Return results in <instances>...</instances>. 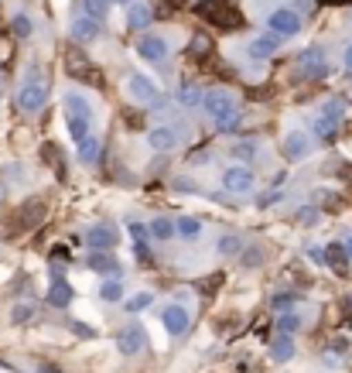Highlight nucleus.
I'll return each instance as SVG.
<instances>
[{
  "mask_svg": "<svg viewBox=\"0 0 352 373\" xmlns=\"http://www.w3.org/2000/svg\"><path fill=\"white\" fill-rule=\"evenodd\" d=\"M45 99H48V86H45V79H41V65H38V62H31V65H28V72H24L21 90H17V96H14V103H17V110H21V113L34 117V113H41Z\"/></svg>",
  "mask_w": 352,
  "mask_h": 373,
  "instance_id": "1",
  "label": "nucleus"
},
{
  "mask_svg": "<svg viewBox=\"0 0 352 373\" xmlns=\"http://www.w3.org/2000/svg\"><path fill=\"white\" fill-rule=\"evenodd\" d=\"M198 103H202V110H205V117H209L212 123H219L222 117H229V113L240 110L236 93H229V90H209V93H202Z\"/></svg>",
  "mask_w": 352,
  "mask_h": 373,
  "instance_id": "2",
  "label": "nucleus"
},
{
  "mask_svg": "<svg viewBox=\"0 0 352 373\" xmlns=\"http://www.w3.org/2000/svg\"><path fill=\"white\" fill-rule=\"evenodd\" d=\"M267 28L277 38H294V34H301V14L294 7H277L267 14Z\"/></svg>",
  "mask_w": 352,
  "mask_h": 373,
  "instance_id": "3",
  "label": "nucleus"
},
{
  "mask_svg": "<svg viewBox=\"0 0 352 373\" xmlns=\"http://www.w3.org/2000/svg\"><path fill=\"white\" fill-rule=\"evenodd\" d=\"M137 55H141L144 62H151V65H161V62H168V55H172V41H168L165 34L144 31L141 41H137Z\"/></svg>",
  "mask_w": 352,
  "mask_h": 373,
  "instance_id": "4",
  "label": "nucleus"
},
{
  "mask_svg": "<svg viewBox=\"0 0 352 373\" xmlns=\"http://www.w3.org/2000/svg\"><path fill=\"white\" fill-rule=\"evenodd\" d=\"M253 185H257V175H253L250 165H229V168L222 172V188H226V192L243 195V192H253Z\"/></svg>",
  "mask_w": 352,
  "mask_h": 373,
  "instance_id": "5",
  "label": "nucleus"
},
{
  "mask_svg": "<svg viewBox=\"0 0 352 373\" xmlns=\"http://www.w3.org/2000/svg\"><path fill=\"white\" fill-rule=\"evenodd\" d=\"M185 141V134H181V127H172V123H161V127H151L147 130V148L151 151H175L178 144Z\"/></svg>",
  "mask_w": 352,
  "mask_h": 373,
  "instance_id": "6",
  "label": "nucleus"
},
{
  "mask_svg": "<svg viewBox=\"0 0 352 373\" xmlns=\"http://www.w3.org/2000/svg\"><path fill=\"white\" fill-rule=\"evenodd\" d=\"M86 243L92 247V250H113L116 243H120V233H116V226L113 223H92L86 230Z\"/></svg>",
  "mask_w": 352,
  "mask_h": 373,
  "instance_id": "7",
  "label": "nucleus"
},
{
  "mask_svg": "<svg viewBox=\"0 0 352 373\" xmlns=\"http://www.w3.org/2000/svg\"><path fill=\"white\" fill-rule=\"evenodd\" d=\"M127 93H130V99H137V103L147 106V103L161 93V90H158V83L147 79L144 72H130V76H127Z\"/></svg>",
  "mask_w": 352,
  "mask_h": 373,
  "instance_id": "8",
  "label": "nucleus"
},
{
  "mask_svg": "<svg viewBox=\"0 0 352 373\" xmlns=\"http://www.w3.org/2000/svg\"><path fill=\"white\" fill-rule=\"evenodd\" d=\"M144 346H147V332H144L141 325H127V329L116 336V350H120L123 356H137V353H144Z\"/></svg>",
  "mask_w": 352,
  "mask_h": 373,
  "instance_id": "9",
  "label": "nucleus"
},
{
  "mask_svg": "<svg viewBox=\"0 0 352 373\" xmlns=\"http://www.w3.org/2000/svg\"><path fill=\"white\" fill-rule=\"evenodd\" d=\"M280 52V38L277 34H257V38H250V45H247V55L253 59V62H267V59H273Z\"/></svg>",
  "mask_w": 352,
  "mask_h": 373,
  "instance_id": "10",
  "label": "nucleus"
},
{
  "mask_svg": "<svg viewBox=\"0 0 352 373\" xmlns=\"http://www.w3.org/2000/svg\"><path fill=\"white\" fill-rule=\"evenodd\" d=\"M161 325H165L168 336H185L188 325H191V315H188V308H181V305H168V308L161 312Z\"/></svg>",
  "mask_w": 352,
  "mask_h": 373,
  "instance_id": "11",
  "label": "nucleus"
},
{
  "mask_svg": "<svg viewBox=\"0 0 352 373\" xmlns=\"http://www.w3.org/2000/svg\"><path fill=\"white\" fill-rule=\"evenodd\" d=\"M86 268L92 271V274H103V278H120V261L110 254V250H92L86 261Z\"/></svg>",
  "mask_w": 352,
  "mask_h": 373,
  "instance_id": "12",
  "label": "nucleus"
},
{
  "mask_svg": "<svg viewBox=\"0 0 352 373\" xmlns=\"http://www.w3.org/2000/svg\"><path fill=\"white\" fill-rule=\"evenodd\" d=\"M99 31H103V24H99V21H92V17H86V14L72 17V24H69V34H72V41H79V45L96 41V38H99Z\"/></svg>",
  "mask_w": 352,
  "mask_h": 373,
  "instance_id": "13",
  "label": "nucleus"
},
{
  "mask_svg": "<svg viewBox=\"0 0 352 373\" xmlns=\"http://www.w3.org/2000/svg\"><path fill=\"white\" fill-rule=\"evenodd\" d=\"M123 10H127V14H123V24H127L130 31H147V28H151V21H154L151 7H147V3H141V0L127 3Z\"/></svg>",
  "mask_w": 352,
  "mask_h": 373,
  "instance_id": "14",
  "label": "nucleus"
},
{
  "mask_svg": "<svg viewBox=\"0 0 352 373\" xmlns=\"http://www.w3.org/2000/svg\"><path fill=\"white\" fill-rule=\"evenodd\" d=\"M301 72H304L308 79H322V76L329 72V62H325V48H308V52L301 55Z\"/></svg>",
  "mask_w": 352,
  "mask_h": 373,
  "instance_id": "15",
  "label": "nucleus"
},
{
  "mask_svg": "<svg viewBox=\"0 0 352 373\" xmlns=\"http://www.w3.org/2000/svg\"><path fill=\"white\" fill-rule=\"evenodd\" d=\"M284 154H287L291 161L308 158V154H311V137H308V134H301V130H291V134L284 137Z\"/></svg>",
  "mask_w": 352,
  "mask_h": 373,
  "instance_id": "16",
  "label": "nucleus"
},
{
  "mask_svg": "<svg viewBox=\"0 0 352 373\" xmlns=\"http://www.w3.org/2000/svg\"><path fill=\"white\" fill-rule=\"evenodd\" d=\"M62 103H65V113H69V117H86V120H92V103H89L86 93L69 90V93L62 96Z\"/></svg>",
  "mask_w": 352,
  "mask_h": 373,
  "instance_id": "17",
  "label": "nucleus"
},
{
  "mask_svg": "<svg viewBox=\"0 0 352 373\" xmlns=\"http://www.w3.org/2000/svg\"><path fill=\"white\" fill-rule=\"evenodd\" d=\"M45 298H48V305H52V308H65V305L76 298V291H72V284H65L62 278H55Z\"/></svg>",
  "mask_w": 352,
  "mask_h": 373,
  "instance_id": "18",
  "label": "nucleus"
},
{
  "mask_svg": "<svg viewBox=\"0 0 352 373\" xmlns=\"http://www.w3.org/2000/svg\"><path fill=\"white\" fill-rule=\"evenodd\" d=\"M76 154H79L83 165H96L99 154H103V141H99V134H89L83 144H76Z\"/></svg>",
  "mask_w": 352,
  "mask_h": 373,
  "instance_id": "19",
  "label": "nucleus"
},
{
  "mask_svg": "<svg viewBox=\"0 0 352 373\" xmlns=\"http://www.w3.org/2000/svg\"><path fill=\"white\" fill-rule=\"evenodd\" d=\"M147 236H151V240H158V243H168V240L175 236V223H172L168 216H154V219H151V226H147Z\"/></svg>",
  "mask_w": 352,
  "mask_h": 373,
  "instance_id": "20",
  "label": "nucleus"
},
{
  "mask_svg": "<svg viewBox=\"0 0 352 373\" xmlns=\"http://www.w3.org/2000/svg\"><path fill=\"white\" fill-rule=\"evenodd\" d=\"M346 99H329L325 106H322V113H318V120H325V123H332V127H339L342 123V117H346Z\"/></svg>",
  "mask_w": 352,
  "mask_h": 373,
  "instance_id": "21",
  "label": "nucleus"
},
{
  "mask_svg": "<svg viewBox=\"0 0 352 373\" xmlns=\"http://www.w3.org/2000/svg\"><path fill=\"white\" fill-rule=\"evenodd\" d=\"M346 264H349V254H346V247L342 243H329L325 247V268H332V271H346Z\"/></svg>",
  "mask_w": 352,
  "mask_h": 373,
  "instance_id": "22",
  "label": "nucleus"
},
{
  "mask_svg": "<svg viewBox=\"0 0 352 373\" xmlns=\"http://www.w3.org/2000/svg\"><path fill=\"white\" fill-rule=\"evenodd\" d=\"M294 339L291 336H277L273 339V346H270V356H273V363H287V360H294Z\"/></svg>",
  "mask_w": 352,
  "mask_h": 373,
  "instance_id": "23",
  "label": "nucleus"
},
{
  "mask_svg": "<svg viewBox=\"0 0 352 373\" xmlns=\"http://www.w3.org/2000/svg\"><path fill=\"white\" fill-rule=\"evenodd\" d=\"M175 236H181V240H198L202 236V223L195 216H181L175 223Z\"/></svg>",
  "mask_w": 352,
  "mask_h": 373,
  "instance_id": "24",
  "label": "nucleus"
},
{
  "mask_svg": "<svg viewBox=\"0 0 352 373\" xmlns=\"http://www.w3.org/2000/svg\"><path fill=\"white\" fill-rule=\"evenodd\" d=\"M233 158L243 161V165H250V161L260 158V144H257V141H236V144H233Z\"/></svg>",
  "mask_w": 352,
  "mask_h": 373,
  "instance_id": "25",
  "label": "nucleus"
},
{
  "mask_svg": "<svg viewBox=\"0 0 352 373\" xmlns=\"http://www.w3.org/2000/svg\"><path fill=\"white\" fill-rule=\"evenodd\" d=\"M99 298L106 301V305H116L120 298H123V284H120V278H106L103 284H99Z\"/></svg>",
  "mask_w": 352,
  "mask_h": 373,
  "instance_id": "26",
  "label": "nucleus"
},
{
  "mask_svg": "<svg viewBox=\"0 0 352 373\" xmlns=\"http://www.w3.org/2000/svg\"><path fill=\"white\" fill-rule=\"evenodd\" d=\"M69 134H72V144H83L89 134H92V120H86V117H69Z\"/></svg>",
  "mask_w": 352,
  "mask_h": 373,
  "instance_id": "27",
  "label": "nucleus"
},
{
  "mask_svg": "<svg viewBox=\"0 0 352 373\" xmlns=\"http://www.w3.org/2000/svg\"><path fill=\"white\" fill-rule=\"evenodd\" d=\"M10 31H14V38H31V31H34V24H31V17L24 14V10H17L14 17H10Z\"/></svg>",
  "mask_w": 352,
  "mask_h": 373,
  "instance_id": "28",
  "label": "nucleus"
},
{
  "mask_svg": "<svg viewBox=\"0 0 352 373\" xmlns=\"http://www.w3.org/2000/svg\"><path fill=\"white\" fill-rule=\"evenodd\" d=\"M298 329H301V315H298V312H280L277 332H280V336H294Z\"/></svg>",
  "mask_w": 352,
  "mask_h": 373,
  "instance_id": "29",
  "label": "nucleus"
},
{
  "mask_svg": "<svg viewBox=\"0 0 352 373\" xmlns=\"http://www.w3.org/2000/svg\"><path fill=\"white\" fill-rule=\"evenodd\" d=\"M222 257H240L243 254V240L240 236H233V233H226L222 240H219V247H216Z\"/></svg>",
  "mask_w": 352,
  "mask_h": 373,
  "instance_id": "30",
  "label": "nucleus"
},
{
  "mask_svg": "<svg viewBox=\"0 0 352 373\" xmlns=\"http://www.w3.org/2000/svg\"><path fill=\"white\" fill-rule=\"evenodd\" d=\"M151 305H154V294H151V291H137V294L127 301V312L137 315V312H144V308H151Z\"/></svg>",
  "mask_w": 352,
  "mask_h": 373,
  "instance_id": "31",
  "label": "nucleus"
},
{
  "mask_svg": "<svg viewBox=\"0 0 352 373\" xmlns=\"http://www.w3.org/2000/svg\"><path fill=\"white\" fill-rule=\"evenodd\" d=\"M270 305H273L277 312H294V305H298V294H294V291H277V294L270 298Z\"/></svg>",
  "mask_w": 352,
  "mask_h": 373,
  "instance_id": "32",
  "label": "nucleus"
},
{
  "mask_svg": "<svg viewBox=\"0 0 352 373\" xmlns=\"http://www.w3.org/2000/svg\"><path fill=\"white\" fill-rule=\"evenodd\" d=\"M106 10H110V0H83V14L92 21H103Z\"/></svg>",
  "mask_w": 352,
  "mask_h": 373,
  "instance_id": "33",
  "label": "nucleus"
},
{
  "mask_svg": "<svg viewBox=\"0 0 352 373\" xmlns=\"http://www.w3.org/2000/svg\"><path fill=\"white\" fill-rule=\"evenodd\" d=\"M175 99L181 103V106H195L198 99H202V93L191 86V83H185V86H178V93H175Z\"/></svg>",
  "mask_w": 352,
  "mask_h": 373,
  "instance_id": "34",
  "label": "nucleus"
},
{
  "mask_svg": "<svg viewBox=\"0 0 352 373\" xmlns=\"http://www.w3.org/2000/svg\"><path fill=\"white\" fill-rule=\"evenodd\" d=\"M216 127H219V134H236V130L243 127V113L236 110V113H229V117H222V120H219Z\"/></svg>",
  "mask_w": 352,
  "mask_h": 373,
  "instance_id": "35",
  "label": "nucleus"
},
{
  "mask_svg": "<svg viewBox=\"0 0 352 373\" xmlns=\"http://www.w3.org/2000/svg\"><path fill=\"white\" fill-rule=\"evenodd\" d=\"M41 154L48 158V165H52V168H55V175L62 179V175H65V168H62V154H59V148H55V144H45V148H41Z\"/></svg>",
  "mask_w": 352,
  "mask_h": 373,
  "instance_id": "36",
  "label": "nucleus"
},
{
  "mask_svg": "<svg viewBox=\"0 0 352 373\" xmlns=\"http://www.w3.org/2000/svg\"><path fill=\"white\" fill-rule=\"evenodd\" d=\"M318 219H322V209H315V205H301L298 209V223L301 226H315Z\"/></svg>",
  "mask_w": 352,
  "mask_h": 373,
  "instance_id": "37",
  "label": "nucleus"
},
{
  "mask_svg": "<svg viewBox=\"0 0 352 373\" xmlns=\"http://www.w3.org/2000/svg\"><path fill=\"white\" fill-rule=\"evenodd\" d=\"M311 130H315V134H318L322 141H332V137L339 134V127H332V123H325V120H318V117H315V123H311Z\"/></svg>",
  "mask_w": 352,
  "mask_h": 373,
  "instance_id": "38",
  "label": "nucleus"
},
{
  "mask_svg": "<svg viewBox=\"0 0 352 373\" xmlns=\"http://www.w3.org/2000/svg\"><path fill=\"white\" fill-rule=\"evenodd\" d=\"M31 315H34V308H31V305H14L10 322H14V325H24V322H31Z\"/></svg>",
  "mask_w": 352,
  "mask_h": 373,
  "instance_id": "39",
  "label": "nucleus"
},
{
  "mask_svg": "<svg viewBox=\"0 0 352 373\" xmlns=\"http://www.w3.org/2000/svg\"><path fill=\"white\" fill-rule=\"evenodd\" d=\"M260 261H264V247H253V250L243 254V264H247V268H253V264H260Z\"/></svg>",
  "mask_w": 352,
  "mask_h": 373,
  "instance_id": "40",
  "label": "nucleus"
},
{
  "mask_svg": "<svg viewBox=\"0 0 352 373\" xmlns=\"http://www.w3.org/2000/svg\"><path fill=\"white\" fill-rule=\"evenodd\" d=\"M130 236H134L137 243H144V240H147V226H144V223H130Z\"/></svg>",
  "mask_w": 352,
  "mask_h": 373,
  "instance_id": "41",
  "label": "nucleus"
},
{
  "mask_svg": "<svg viewBox=\"0 0 352 373\" xmlns=\"http://www.w3.org/2000/svg\"><path fill=\"white\" fill-rule=\"evenodd\" d=\"M308 261L318 264V268H325V250H322V247H311V250H308Z\"/></svg>",
  "mask_w": 352,
  "mask_h": 373,
  "instance_id": "42",
  "label": "nucleus"
},
{
  "mask_svg": "<svg viewBox=\"0 0 352 373\" xmlns=\"http://www.w3.org/2000/svg\"><path fill=\"white\" fill-rule=\"evenodd\" d=\"M280 195H284L280 188H277V192H267V195H260V205H273V202H280Z\"/></svg>",
  "mask_w": 352,
  "mask_h": 373,
  "instance_id": "43",
  "label": "nucleus"
},
{
  "mask_svg": "<svg viewBox=\"0 0 352 373\" xmlns=\"http://www.w3.org/2000/svg\"><path fill=\"white\" fill-rule=\"evenodd\" d=\"M342 69H346V72H352V41L346 45V52H342Z\"/></svg>",
  "mask_w": 352,
  "mask_h": 373,
  "instance_id": "44",
  "label": "nucleus"
},
{
  "mask_svg": "<svg viewBox=\"0 0 352 373\" xmlns=\"http://www.w3.org/2000/svg\"><path fill=\"white\" fill-rule=\"evenodd\" d=\"M72 325H76V332H79L83 339H89V336H92V332H89V329H86V325H83V322H72Z\"/></svg>",
  "mask_w": 352,
  "mask_h": 373,
  "instance_id": "45",
  "label": "nucleus"
},
{
  "mask_svg": "<svg viewBox=\"0 0 352 373\" xmlns=\"http://www.w3.org/2000/svg\"><path fill=\"white\" fill-rule=\"evenodd\" d=\"M342 247H346V254H349V257H352V236H349V240H346V243H342Z\"/></svg>",
  "mask_w": 352,
  "mask_h": 373,
  "instance_id": "46",
  "label": "nucleus"
},
{
  "mask_svg": "<svg viewBox=\"0 0 352 373\" xmlns=\"http://www.w3.org/2000/svg\"><path fill=\"white\" fill-rule=\"evenodd\" d=\"M110 3H120V7H127V3H134V0H110Z\"/></svg>",
  "mask_w": 352,
  "mask_h": 373,
  "instance_id": "47",
  "label": "nucleus"
},
{
  "mask_svg": "<svg viewBox=\"0 0 352 373\" xmlns=\"http://www.w3.org/2000/svg\"><path fill=\"white\" fill-rule=\"evenodd\" d=\"M38 373H59V370H55V367H41Z\"/></svg>",
  "mask_w": 352,
  "mask_h": 373,
  "instance_id": "48",
  "label": "nucleus"
},
{
  "mask_svg": "<svg viewBox=\"0 0 352 373\" xmlns=\"http://www.w3.org/2000/svg\"><path fill=\"white\" fill-rule=\"evenodd\" d=\"M3 199H7V188L0 185V202H3Z\"/></svg>",
  "mask_w": 352,
  "mask_h": 373,
  "instance_id": "49",
  "label": "nucleus"
}]
</instances>
